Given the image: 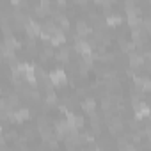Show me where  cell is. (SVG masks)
Here are the masks:
<instances>
[{
    "instance_id": "obj_1",
    "label": "cell",
    "mask_w": 151,
    "mask_h": 151,
    "mask_svg": "<svg viewBox=\"0 0 151 151\" xmlns=\"http://www.w3.org/2000/svg\"><path fill=\"white\" fill-rule=\"evenodd\" d=\"M20 71H22V78L25 82H29L30 86H36L37 75H36V68L32 64H20Z\"/></svg>"
},
{
    "instance_id": "obj_2",
    "label": "cell",
    "mask_w": 151,
    "mask_h": 151,
    "mask_svg": "<svg viewBox=\"0 0 151 151\" xmlns=\"http://www.w3.org/2000/svg\"><path fill=\"white\" fill-rule=\"evenodd\" d=\"M50 80H52V84L55 86V87H62V86H66L68 84V77H66V73L62 71V69H53V71H50Z\"/></svg>"
},
{
    "instance_id": "obj_3",
    "label": "cell",
    "mask_w": 151,
    "mask_h": 151,
    "mask_svg": "<svg viewBox=\"0 0 151 151\" xmlns=\"http://www.w3.org/2000/svg\"><path fill=\"white\" fill-rule=\"evenodd\" d=\"M147 32L142 29V27H137V29H133V32H132V37H133V43L137 45V46H140V45H144L146 41H147Z\"/></svg>"
},
{
    "instance_id": "obj_4",
    "label": "cell",
    "mask_w": 151,
    "mask_h": 151,
    "mask_svg": "<svg viewBox=\"0 0 151 151\" xmlns=\"http://www.w3.org/2000/svg\"><path fill=\"white\" fill-rule=\"evenodd\" d=\"M149 112H151V107H149L147 103L140 101V103L135 107V119L140 121V119H144V117H149Z\"/></svg>"
},
{
    "instance_id": "obj_5",
    "label": "cell",
    "mask_w": 151,
    "mask_h": 151,
    "mask_svg": "<svg viewBox=\"0 0 151 151\" xmlns=\"http://www.w3.org/2000/svg\"><path fill=\"white\" fill-rule=\"evenodd\" d=\"M75 52H78L80 55H89V53H93L91 45H89L86 39H82V37H78L77 43H75Z\"/></svg>"
},
{
    "instance_id": "obj_6",
    "label": "cell",
    "mask_w": 151,
    "mask_h": 151,
    "mask_svg": "<svg viewBox=\"0 0 151 151\" xmlns=\"http://www.w3.org/2000/svg\"><path fill=\"white\" fill-rule=\"evenodd\" d=\"M135 87L137 91H142V93L151 91V80L147 77H135Z\"/></svg>"
},
{
    "instance_id": "obj_7",
    "label": "cell",
    "mask_w": 151,
    "mask_h": 151,
    "mask_svg": "<svg viewBox=\"0 0 151 151\" xmlns=\"http://www.w3.org/2000/svg\"><path fill=\"white\" fill-rule=\"evenodd\" d=\"M25 30H27L29 37H36V36H41V30H43V27H41L37 22H29V23L25 25Z\"/></svg>"
},
{
    "instance_id": "obj_8",
    "label": "cell",
    "mask_w": 151,
    "mask_h": 151,
    "mask_svg": "<svg viewBox=\"0 0 151 151\" xmlns=\"http://www.w3.org/2000/svg\"><path fill=\"white\" fill-rule=\"evenodd\" d=\"M50 43L53 45V46H59V45H64L66 43V36H64V29H57V32L52 36V39H50Z\"/></svg>"
},
{
    "instance_id": "obj_9",
    "label": "cell",
    "mask_w": 151,
    "mask_h": 151,
    "mask_svg": "<svg viewBox=\"0 0 151 151\" xmlns=\"http://www.w3.org/2000/svg\"><path fill=\"white\" fill-rule=\"evenodd\" d=\"M128 59H130V66H132V68H140V66L144 64V57H142L140 53H137V52L128 53Z\"/></svg>"
},
{
    "instance_id": "obj_10",
    "label": "cell",
    "mask_w": 151,
    "mask_h": 151,
    "mask_svg": "<svg viewBox=\"0 0 151 151\" xmlns=\"http://www.w3.org/2000/svg\"><path fill=\"white\" fill-rule=\"evenodd\" d=\"M66 119H68L73 126H77V128H82V126H84V117L75 116L73 112H68V110H66Z\"/></svg>"
},
{
    "instance_id": "obj_11",
    "label": "cell",
    "mask_w": 151,
    "mask_h": 151,
    "mask_svg": "<svg viewBox=\"0 0 151 151\" xmlns=\"http://www.w3.org/2000/svg\"><path fill=\"white\" fill-rule=\"evenodd\" d=\"M39 133H41V137H43L45 140H48V139L52 137V130L48 128V124H46L45 119H39Z\"/></svg>"
},
{
    "instance_id": "obj_12",
    "label": "cell",
    "mask_w": 151,
    "mask_h": 151,
    "mask_svg": "<svg viewBox=\"0 0 151 151\" xmlns=\"http://www.w3.org/2000/svg\"><path fill=\"white\" fill-rule=\"evenodd\" d=\"M82 109L91 116V114H94V110H96V101H94L93 98H87V100L82 103Z\"/></svg>"
},
{
    "instance_id": "obj_13",
    "label": "cell",
    "mask_w": 151,
    "mask_h": 151,
    "mask_svg": "<svg viewBox=\"0 0 151 151\" xmlns=\"http://www.w3.org/2000/svg\"><path fill=\"white\" fill-rule=\"evenodd\" d=\"M89 32H91V29L87 27L86 22H78L77 23V34H78V37H86Z\"/></svg>"
},
{
    "instance_id": "obj_14",
    "label": "cell",
    "mask_w": 151,
    "mask_h": 151,
    "mask_svg": "<svg viewBox=\"0 0 151 151\" xmlns=\"http://www.w3.org/2000/svg\"><path fill=\"white\" fill-rule=\"evenodd\" d=\"M109 128H110V132H112V133H117V132H121V130H123V123H121V119H119V117H114V119L110 121Z\"/></svg>"
},
{
    "instance_id": "obj_15",
    "label": "cell",
    "mask_w": 151,
    "mask_h": 151,
    "mask_svg": "<svg viewBox=\"0 0 151 151\" xmlns=\"http://www.w3.org/2000/svg\"><path fill=\"white\" fill-rule=\"evenodd\" d=\"M119 23H123V18L117 16V14H110V16L107 18V25H109V27H117Z\"/></svg>"
},
{
    "instance_id": "obj_16",
    "label": "cell",
    "mask_w": 151,
    "mask_h": 151,
    "mask_svg": "<svg viewBox=\"0 0 151 151\" xmlns=\"http://www.w3.org/2000/svg\"><path fill=\"white\" fill-rule=\"evenodd\" d=\"M55 22H57V23H59V27H60V29H64V30L69 27V22H68V18H66L64 14H55Z\"/></svg>"
},
{
    "instance_id": "obj_17",
    "label": "cell",
    "mask_w": 151,
    "mask_h": 151,
    "mask_svg": "<svg viewBox=\"0 0 151 151\" xmlns=\"http://www.w3.org/2000/svg\"><path fill=\"white\" fill-rule=\"evenodd\" d=\"M2 45H6V46L11 48V50H16V48H18V41H16L13 36H6V39H4Z\"/></svg>"
},
{
    "instance_id": "obj_18",
    "label": "cell",
    "mask_w": 151,
    "mask_h": 151,
    "mask_svg": "<svg viewBox=\"0 0 151 151\" xmlns=\"http://www.w3.org/2000/svg\"><path fill=\"white\" fill-rule=\"evenodd\" d=\"M119 45H121V50H123V52H126V53H132V52H133V48L137 46V45H135L133 41H132V43H126V41H121Z\"/></svg>"
},
{
    "instance_id": "obj_19",
    "label": "cell",
    "mask_w": 151,
    "mask_h": 151,
    "mask_svg": "<svg viewBox=\"0 0 151 151\" xmlns=\"http://www.w3.org/2000/svg\"><path fill=\"white\" fill-rule=\"evenodd\" d=\"M55 57H57V60H60V62H68V60H69V50L64 48V50H60Z\"/></svg>"
},
{
    "instance_id": "obj_20",
    "label": "cell",
    "mask_w": 151,
    "mask_h": 151,
    "mask_svg": "<svg viewBox=\"0 0 151 151\" xmlns=\"http://www.w3.org/2000/svg\"><path fill=\"white\" fill-rule=\"evenodd\" d=\"M48 96H46V103L48 105H53V103H57V94L53 93V91H50V93H46Z\"/></svg>"
},
{
    "instance_id": "obj_21",
    "label": "cell",
    "mask_w": 151,
    "mask_h": 151,
    "mask_svg": "<svg viewBox=\"0 0 151 151\" xmlns=\"http://www.w3.org/2000/svg\"><path fill=\"white\" fill-rule=\"evenodd\" d=\"M147 34H151V20H142V25H140Z\"/></svg>"
},
{
    "instance_id": "obj_22",
    "label": "cell",
    "mask_w": 151,
    "mask_h": 151,
    "mask_svg": "<svg viewBox=\"0 0 151 151\" xmlns=\"http://www.w3.org/2000/svg\"><path fill=\"white\" fill-rule=\"evenodd\" d=\"M7 101H9V105H11V107L14 109V107L18 105V96H16V94H11V96L7 98Z\"/></svg>"
},
{
    "instance_id": "obj_23",
    "label": "cell",
    "mask_w": 151,
    "mask_h": 151,
    "mask_svg": "<svg viewBox=\"0 0 151 151\" xmlns=\"http://www.w3.org/2000/svg\"><path fill=\"white\" fill-rule=\"evenodd\" d=\"M39 4L46 13H50V0H39Z\"/></svg>"
},
{
    "instance_id": "obj_24",
    "label": "cell",
    "mask_w": 151,
    "mask_h": 151,
    "mask_svg": "<svg viewBox=\"0 0 151 151\" xmlns=\"http://www.w3.org/2000/svg\"><path fill=\"white\" fill-rule=\"evenodd\" d=\"M94 2L98 4V6H105V7H109L112 2H110V0H94Z\"/></svg>"
},
{
    "instance_id": "obj_25",
    "label": "cell",
    "mask_w": 151,
    "mask_h": 151,
    "mask_svg": "<svg viewBox=\"0 0 151 151\" xmlns=\"http://www.w3.org/2000/svg\"><path fill=\"white\" fill-rule=\"evenodd\" d=\"M11 4H13V6H18V4H20V0H11Z\"/></svg>"
},
{
    "instance_id": "obj_26",
    "label": "cell",
    "mask_w": 151,
    "mask_h": 151,
    "mask_svg": "<svg viewBox=\"0 0 151 151\" xmlns=\"http://www.w3.org/2000/svg\"><path fill=\"white\" fill-rule=\"evenodd\" d=\"M110 2H114V0H110Z\"/></svg>"
}]
</instances>
